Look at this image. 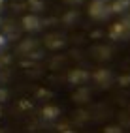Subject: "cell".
Listing matches in <instances>:
<instances>
[{
	"mask_svg": "<svg viewBox=\"0 0 130 133\" xmlns=\"http://www.w3.org/2000/svg\"><path fill=\"white\" fill-rule=\"evenodd\" d=\"M92 79H94L100 86H109L111 81H113V75H111L109 69H98V71H94Z\"/></svg>",
	"mask_w": 130,
	"mask_h": 133,
	"instance_id": "5",
	"label": "cell"
},
{
	"mask_svg": "<svg viewBox=\"0 0 130 133\" xmlns=\"http://www.w3.org/2000/svg\"><path fill=\"white\" fill-rule=\"evenodd\" d=\"M89 79H91V73L85 71V69H72L68 73V81L74 86H83L85 83H89Z\"/></svg>",
	"mask_w": 130,
	"mask_h": 133,
	"instance_id": "3",
	"label": "cell"
},
{
	"mask_svg": "<svg viewBox=\"0 0 130 133\" xmlns=\"http://www.w3.org/2000/svg\"><path fill=\"white\" fill-rule=\"evenodd\" d=\"M108 133H121V129H119V128H109Z\"/></svg>",
	"mask_w": 130,
	"mask_h": 133,
	"instance_id": "13",
	"label": "cell"
},
{
	"mask_svg": "<svg viewBox=\"0 0 130 133\" xmlns=\"http://www.w3.org/2000/svg\"><path fill=\"white\" fill-rule=\"evenodd\" d=\"M121 83H123V84H128V83H130V77H125V79H121Z\"/></svg>",
	"mask_w": 130,
	"mask_h": 133,
	"instance_id": "14",
	"label": "cell"
},
{
	"mask_svg": "<svg viewBox=\"0 0 130 133\" xmlns=\"http://www.w3.org/2000/svg\"><path fill=\"white\" fill-rule=\"evenodd\" d=\"M6 45H8V38L4 36V34H0V52L6 49Z\"/></svg>",
	"mask_w": 130,
	"mask_h": 133,
	"instance_id": "11",
	"label": "cell"
},
{
	"mask_svg": "<svg viewBox=\"0 0 130 133\" xmlns=\"http://www.w3.org/2000/svg\"><path fill=\"white\" fill-rule=\"evenodd\" d=\"M34 47H36V41H34V39H28L27 43H23V47H21V51H32Z\"/></svg>",
	"mask_w": 130,
	"mask_h": 133,
	"instance_id": "10",
	"label": "cell"
},
{
	"mask_svg": "<svg viewBox=\"0 0 130 133\" xmlns=\"http://www.w3.org/2000/svg\"><path fill=\"white\" fill-rule=\"evenodd\" d=\"M0 23H2V19H0Z\"/></svg>",
	"mask_w": 130,
	"mask_h": 133,
	"instance_id": "19",
	"label": "cell"
},
{
	"mask_svg": "<svg viewBox=\"0 0 130 133\" xmlns=\"http://www.w3.org/2000/svg\"><path fill=\"white\" fill-rule=\"evenodd\" d=\"M6 97V90H0V99H4Z\"/></svg>",
	"mask_w": 130,
	"mask_h": 133,
	"instance_id": "16",
	"label": "cell"
},
{
	"mask_svg": "<svg viewBox=\"0 0 130 133\" xmlns=\"http://www.w3.org/2000/svg\"><path fill=\"white\" fill-rule=\"evenodd\" d=\"M64 2H68V4H79L81 0H64Z\"/></svg>",
	"mask_w": 130,
	"mask_h": 133,
	"instance_id": "15",
	"label": "cell"
},
{
	"mask_svg": "<svg viewBox=\"0 0 130 133\" xmlns=\"http://www.w3.org/2000/svg\"><path fill=\"white\" fill-rule=\"evenodd\" d=\"M109 8H111V13H125L130 8V0H113Z\"/></svg>",
	"mask_w": 130,
	"mask_h": 133,
	"instance_id": "7",
	"label": "cell"
},
{
	"mask_svg": "<svg viewBox=\"0 0 130 133\" xmlns=\"http://www.w3.org/2000/svg\"><path fill=\"white\" fill-rule=\"evenodd\" d=\"M47 47L51 49H60V47H64V38L62 36H58V34H51V36H47Z\"/></svg>",
	"mask_w": 130,
	"mask_h": 133,
	"instance_id": "8",
	"label": "cell"
},
{
	"mask_svg": "<svg viewBox=\"0 0 130 133\" xmlns=\"http://www.w3.org/2000/svg\"><path fill=\"white\" fill-rule=\"evenodd\" d=\"M89 97H91V92L87 90V88H83V86H79V90L74 94V99H75V101H79V103L89 101Z\"/></svg>",
	"mask_w": 130,
	"mask_h": 133,
	"instance_id": "9",
	"label": "cell"
},
{
	"mask_svg": "<svg viewBox=\"0 0 130 133\" xmlns=\"http://www.w3.org/2000/svg\"><path fill=\"white\" fill-rule=\"evenodd\" d=\"M4 2H6V0H0V10H2V6H4Z\"/></svg>",
	"mask_w": 130,
	"mask_h": 133,
	"instance_id": "17",
	"label": "cell"
},
{
	"mask_svg": "<svg viewBox=\"0 0 130 133\" xmlns=\"http://www.w3.org/2000/svg\"><path fill=\"white\" fill-rule=\"evenodd\" d=\"M128 36H130V19H123L109 28L111 39H126Z\"/></svg>",
	"mask_w": 130,
	"mask_h": 133,
	"instance_id": "2",
	"label": "cell"
},
{
	"mask_svg": "<svg viewBox=\"0 0 130 133\" xmlns=\"http://www.w3.org/2000/svg\"><path fill=\"white\" fill-rule=\"evenodd\" d=\"M21 24H23V28L27 30V32H38L42 28V19H40L36 13H28V15L23 17Z\"/></svg>",
	"mask_w": 130,
	"mask_h": 133,
	"instance_id": "4",
	"label": "cell"
},
{
	"mask_svg": "<svg viewBox=\"0 0 130 133\" xmlns=\"http://www.w3.org/2000/svg\"><path fill=\"white\" fill-rule=\"evenodd\" d=\"M0 116H2V111H0Z\"/></svg>",
	"mask_w": 130,
	"mask_h": 133,
	"instance_id": "18",
	"label": "cell"
},
{
	"mask_svg": "<svg viewBox=\"0 0 130 133\" xmlns=\"http://www.w3.org/2000/svg\"><path fill=\"white\" fill-rule=\"evenodd\" d=\"M32 8H34V10H42V8H43V4H40L38 2V0H30V2H28Z\"/></svg>",
	"mask_w": 130,
	"mask_h": 133,
	"instance_id": "12",
	"label": "cell"
},
{
	"mask_svg": "<svg viewBox=\"0 0 130 133\" xmlns=\"http://www.w3.org/2000/svg\"><path fill=\"white\" fill-rule=\"evenodd\" d=\"M89 15L92 19H98V21H104L111 15V8H109V2L108 0H92L91 6H89Z\"/></svg>",
	"mask_w": 130,
	"mask_h": 133,
	"instance_id": "1",
	"label": "cell"
},
{
	"mask_svg": "<svg viewBox=\"0 0 130 133\" xmlns=\"http://www.w3.org/2000/svg\"><path fill=\"white\" fill-rule=\"evenodd\" d=\"M60 116V109L57 107V105H45V107L42 109V118L43 120H49V122H53Z\"/></svg>",
	"mask_w": 130,
	"mask_h": 133,
	"instance_id": "6",
	"label": "cell"
}]
</instances>
